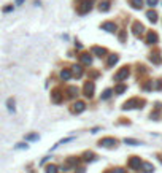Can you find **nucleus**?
I'll return each mask as SVG.
<instances>
[{
	"instance_id": "39448f33",
	"label": "nucleus",
	"mask_w": 162,
	"mask_h": 173,
	"mask_svg": "<svg viewBox=\"0 0 162 173\" xmlns=\"http://www.w3.org/2000/svg\"><path fill=\"white\" fill-rule=\"evenodd\" d=\"M157 42H159V35H157L154 30H150L146 34V43L148 45H156Z\"/></svg>"
},
{
	"instance_id": "6ab92c4d",
	"label": "nucleus",
	"mask_w": 162,
	"mask_h": 173,
	"mask_svg": "<svg viewBox=\"0 0 162 173\" xmlns=\"http://www.w3.org/2000/svg\"><path fill=\"white\" fill-rule=\"evenodd\" d=\"M129 3L135 10H141V7H143V0H129Z\"/></svg>"
},
{
	"instance_id": "c9c22d12",
	"label": "nucleus",
	"mask_w": 162,
	"mask_h": 173,
	"mask_svg": "<svg viewBox=\"0 0 162 173\" xmlns=\"http://www.w3.org/2000/svg\"><path fill=\"white\" fill-rule=\"evenodd\" d=\"M78 173H84V170H83V168H80V170H78Z\"/></svg>"
},
{
	"instance_id": "f3484780",
	"label": "nucleus",
	"mask_w": 162,
	"mask_h": 173,
	"mask_svg": "<svg viewBox=\"0 0 162 173\" xmlns=\"http://www.w3.org/2000/svg\"><path fill=\"white\" fill-rule=\"evenodd\" d=\"M141 168H143V172H145V173H152V172H154V165L150 164V162H143L141 164Z\"/></svg>"
},
{
	"instance_id": "9b49d317",
	"label": "nucleus",
	"mask_w": 162,
	"mask_h": 173,
	"mask_svg": "<svg viewBox=\"0 0 162 173\" xmlns=\"http://www.w3.org/2000/svg\"><path fill=\"white\" fill-rule=\"evenodd\" d=\"M102 29L106 30V32H111V34H114V32H116V24L111 22V21H106V22L102 24Z\"/></svg>"
},
{
	"instance_id": "b1692460",
	"label": "nucleus",
	"mask_w": 162,
	"mask_h": 173,
	"mask_svg": "<svg viewBox=\"0 0 162 173\" xmlns=\"http://www.w3.org/2000/svg\"><path fill=\"white\" fill-rule=\"evenodd\" d=\"M110 5H111L110 2H102L99 8H100V11H103V13H105V11H108V10H110Z\"/></svg>"
},
{
	"instance_id": "1a4fd4ad",
	"label": "nucleus",
	"mask_w": 162,
	"mask_h": 173,
	"mask_svg": "<svg viewBox=\"0 0 162 173\" xmlns=\"http://www.w3.org/2000/svg\"><path fill=\"white\" fill-rule=\"evenodd\" d=\"M86 110V103L84 102H76L72 105V113H75V115H80Z\"/></svg>"
},
{
	"instance_id": "f704fd0d",
	"label": "nucleus",
	"mask_w": 162,
	"mask_h": 173,
	"mask_svg": "<svg viewBox=\"0 0 162 173\" xmlns=\"http://www.w3.org/2000/svg\"><path fill=\"white\" fill-rule=\"evenodd\" d=\"M157 159H159V161L162 162V154H157Z\"/></svg>"
},
{
	"instance_id": "72a5a7b5",
	"label": "nucleus",
	"mask_w": 162,
	"mask_h": 173,
	"mask_svg": "<svg viewBox=\"0 0 162 173\" xmlns=\"http://www.w3.org/2000/svg\"><path fill=\"white\" fill-rule=\"evenodd\" d=\"M22 2H24V0H16V5H21Z\"/></svg>"
},
{
	"instance_id": "393cba45",
	"label": "nucleus",
	"mask_w": 162,
	"mask_h": 173,
	"mask_svg": "<svg viewBox=\"0 0 162 173\" xmlns=\"http://www.w3.org/2000/svg\"><path fill=\"white\" fill-rule=\"evenodd\" d=\"M83 156H84V161L86 162H89V161H94V159H95V154L94 153H84V154H83Z\"/></svg>"
},
{
	"instance_id": "cd10ccee",
	"label": "nucleus",
	"mask_w": 162,
	"mask_h": 173,
	"mask_svg": "<svg viewBox=\"0 0 162 173\" xmlns=\"http://www.w3.org/2000/svg\"><path fill=\"white\" fill-rule=\"evenodd\" d=\"M152 89H162V80H156L152 84Z\"/></svg>"
},
{
	"instance_id": "20e7f679",
	"label": "nucleus",
	"mask_w": 162,
	"mask_h": 173,
	"mask_svg": "<svg viewBox=\"0 0 162 173\" xmlns=\"http://www.w3.org/2000/svg\"><path fill=\"white\" fill-rule=\"evenodd\" d=\"M141 159L138 157V156H132L130 159H129V162H127V165L130 167V168H133V170H138V168L141 167Z\"/></svg>"
},
{
	"instance_id": "0eeeda50",
	"label": "nucleus",
	"mask_w": 162,
	"mask_h": 173,
	"mask_svg": "<svg viewBox=\"0 0 162 173\" xmlns=\"http://www.w3.org/2000/svg\"><path fill=\"white\" fill-rule=\"evenodd\" d=\"M143 30H145V27H143L141 22L135 21V22L132 24V32H133V35H135V37H140V35L143 34Z\"/></svg>"
},
{
	"instance_id": "6e6552de",
	"label": "nucleus",
	"mask_w": 162,
	"mask_h": 173,
	"mask_svg": "<svg viewBox=\"0 0 162 173\" xmlns=\"http://www.w3.org/2000/svg\"><path fill=\"white\" fill-rule=\"evenodd\" d=\"M91 8H92V2L91 0H86V2H83L81 5L78 7V13H80V15H84V13L91 11Z\"/></svg>"
},
{
	"instance_id": "a878e982",
	"label": "nucleus",
	"mask_w": 162,
	"mask_h": 173,
	"mask_svg": "<svg viewBox=\"0 0 162 173\" xmlns=\"http://www.w3.org/2000/svg\"><path fill=\"white\" fill-rule=\"evenodd\" d=\"M46 173H57V167L51 164V165H48V167H46Z\"/></svg>"
},
{
	"instance_id": "4468645a",
	"label": "nucleus",
	"mask_w": 162,
	"mask_h": 173,
	"mask_svg": "<svg viewBox=\"0 0 162 173\" xmlns=\"http://www.w3.org/2000/svg\"><path fill=\"white\" fill-rule=\"evenodd\" d=\"M118 61H119V56H118V54H110V56H108V61H106V65H108V67H113V65H116V64H118Z\"/></svg>"
},
{
	"instance_id": "aec40b11",
	"label": "nucleus",
	"mask_w": 162,
	"mask_h": 173,
	"mask_svg": "<svg viewBox=\"0 0 162 173\" xmlns=\"http://www.w3.org/2000/svg\"><path fill=\"white\" fill-rule=\"evenodd\" d=\"M67 95L70 99H75L76 95H78V88H75V86H70V88L67 89Z\"/></svg>"
},
{
	"instance_id": "f8f14e48",
	"label": "nucleus",
	"mask_w": 162,
	"mask_h": 173,
	"mask_svg": "<svg viewBox=\"0 0 162 173\" xmlns=\"http://www.w3.org/2000/svg\"><path fill=\"white\" fill-rule=\"evenodd\" d=\"M80 61H81L83 65H91V64H92V56L89 53H83L80 56Z\"/></svg>"
},
{
	"instance_id": "f257e3e1",
	"label": "nucleus",
	"mask_w": 162,
	"mask_h": 173,
	"mask_svg": "<svg viewBox=\"0 0 162 173\" xmlns=\"http://www.w3.org/2000/svg\"><path fill=\"white\" fill-rule=\"evenodd\" d=\"M145 105V100L143 99H138V97H133L130 100H127L126 103L122 105V110H132V108H143Z\"/></svg>"
},
{
	"instance_id": "dca6fc26",
	"label": "nucleus",
	"mask_w": 162,
	"mask_h": 173,
	"mask_svg": "<svg viewBox=\"0 0 162 173\" xmlns=\"http://www.w3.org/2000/svg\"><path fill=\"white\" fill-rule=\"evenodd\" d=\"M72 75L76 76V78H80V76L83 75V67L81 65H73L72 67Z\"/></svg>"
},
{
	"instance_id": "412c9836",
	"label": "nucleus",
	"mask_w": 162,
	"mask_h": 173,
	"mask_svg": "<svg viewBox=\"0 0 162 173\" xmlns=\"http://www.w3.org/2000/svg\"><path fill=\"white\" fill-rule=\"evenodd\" d=\"M146 18H148L151 22H156V21H157V13H156L154 10H150V11L146 13Z\"/></svg>"
},
{
	"instance_id": "423d86ee",
	"label": "nucleus",
	"mask_w": 162,
	"mask_h": 173,
	"mask_svg": "<svg viewBox=\"0 0 162 173\" xmlns=\"http://www.w3.org/2000/svg\"><path fill=\"white\" fill-rule=\"evenodd\" d=\"M94 89H95V84L92 83V81H87L84 84V95L87 99H91L92 95H94Z\"/></svg>"
},
{
	"instance_id": "a211bd4d",
	"label": "nucleus",
	"mask_w": 162,
	"mask_h": 173,
	"mask_svg": "<svg viewBox=\"0 0 162 173\" xmlns=\"http://www.w3.org/2000/svg\"><path fill=\"white\" fill-rule=\"evenodd\" d=\"M61 78L64 81H67V80L72 78V70H70V68H64V70L61 72Z\"/></svg>"
},
{
	"instance_id": "c756f323",
	"label": "nucleus",
	"mask_w": 162,
	"mask_h": 173,
	"mask_svg": "<svg viewBox=\"0 0 162 173\" xmlns=\"http://www.w3.org/2000/svg\"><path fill=\"white\" fill-rule=\"evenodd\" d=\"M110 173H126V170H124V168H113Z\"/></svg>"
},
{
	"instance_id": "7c9ffc66",
	"label": "nucleus",
	"mask_w": 162,
	"mask_h": 173,
	"mask_svg": "<svg viewBox=\"0 0 162 173\" xmlns=\"http://www.w3.org/2000/svg\"><path fill=\"white\" fill-rule=\"evenodd\" d=\"M13 105H15V102H11V100H8V110H15V107H13Z\"/></svg>"
},
{
	"instance_id": "5701e85b",
	"label": "nucleus",
	"mask_w": 162,
	"mask_h": 173,
	"mask_svg": "<svg viewBox=\"0 0 162 173\" xmlns=\"http://www.w3.org/2000/svg\"><path fill=\"white\" fill-rule=\"evenodd\" d=\"M124 143H126V145H132V146H138V145H141L138 140H133V138H126V140H124Z\"/></svg>"
},
{
	"instance_id": "473e14b6",
	"label": "nucleus",
	"mask_w": 162,
	"mask_h": 173,
	"mask_svg": "<svg viewBox=\"0 0 162 173\" xmlns=\"http://www.w3.org/2000/svg\"><path fill=\"white\" fill-rule=\"evenodd\" d=\"M27 138H29V140H35V138H38V137H37V135H29Z\"/></svg>"
},
{
	"instance_id": "2eb2a0df",
	"label": "nucleus",
	"mask_w": 162,
	"mask_h": 173,
	"mask_svg": "<svg viewBox=\"0 0 162 173\" xmlns=\"http://www.w3.org/2000/svg\"><path fill=\"white\" fill-rule=\"evenodd\" d=\"M150 61L152 64H161V53L159 51H152L150 54Z\"/></svg>"
},
{
	"instance_id": "c85d7f7f",
	"label": "nucleus",
	"mask_w": 162,
	"mask_h": 173,
	"mask_svg": "<svg viewBox=\"0 0 162 173\" xmlns=\"http://www.w3.org/2000/svg\"><path fill=\"white\" fill-rule=\"evenodd\" d=\"M157 3H159V0H146V5H148V7H151V8H152V7H156Z\"/></svg>"
},
{
	"instance_id": "2f4dec72",
	"label": "nucleus",
	"mask_w": 162,
	"mask_h": 173,
	"mask_svg": "<svg viewBox=\"0 0 162 173\" xmlns=\"http://www.w3.org/2000/svg\"><path fill=\"white\" fill-rule=\"evenodd\" d=\"M119 40H121V42H124V40H126V34H124V32H121V34H119Z\"/></svg>"
},
{
	"instance_id": "4be33fe9",
	"label": "nucleus",
	"mask_w": 162,
	"mask_h": 173,
	"mask_svg": "<svg viewBox=\"0 0 162 173\" xmlns=\"http://www.w3.org/2000/svg\"><path fill=\"white\" fill-rule=\"evenodd\" d=\"M127 91V86L126 84H118L116 88H114V92L116 94H122V92H126Z\"/></svg>"
},
{
	"instance_id": "f03ea898",
	"label": "nucleus",
	"mask_w": 162,
	"mask_h": 173,
	"mask_svg": "<svg viewBox=\"0 0 162 173\" xmlns=\"http://www.w3.org/2000/svg\"><path fill=\"white\" fill-rule=\"evenodd\" d=\"M129 75H130V68H129L127 65H124V67L119 68L118 73L114 75V81H124V80H127Z\"/></svg>"
},
{
	"instance_id": "9d476101",
	"label": "nucleus",
	"mask_w": 162,
	"mask_h": 173,
	"mask_svg": "<svg viewBox=\"0 0 162 173\" xmlns=\"http://www.w3.org/2000/svg\"><path fill=\"white\" fill-rule=\"evenodd\" d=\"M62 99H64V95L61 94V91H59V89H54L53 94H51V100H53L54 103H61Z\"/></svg>"
},
{
	"instance_id": "ddd939ff",
	"label": "nucleus",
	"mask_w": 162,
	"mask_h": 173,
	"mask_svg": "<svg viewBox=\"0 0 162 173\" xmlns=\"http://www.w3.org/2000/svg\"><path fill=\"white\" fill-rule=\"evenodd\" d=\"M91 53H92V54H95L97 57H105L106 49H105V48H100V46H92Z\"/></svg>"
},
{
	"instance_id": "7ed1b4c3",
	"label": "nucleus",
	"mask_w": 162,
	"mask_h": 173,
	"mask_svg": "<svg viewBox=\"0 0 162 173\" xmlns=\"http://www.w3.org/2000/svg\"><path fill=\"white\" fill-rule=\"evenodd\" d=\"M99 145L103 148H114L118 145V140L113 138V137H105V138H102L99 142Z\"/></svg>"
},
{
	"instance_id": "bb28decb",
	"label": "nucleus",
	"mask_w": 162,
	"mask_h": 173,
	"mask_svg": "<svg viewBox=\"0 0 162 173\" xmlns=\"http://www.w3.org/2000/svg\"><path fill=\"white\" fill-rule=\"evenodd\" d=\"M111 92H113V91H111V89H106V91H105V92H103V94H102V99H103V100H106V99H110V97H111Z\"/></svg>"
}]
</instances>
